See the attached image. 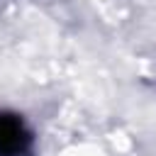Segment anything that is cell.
Wrapping results in <instances>:
<instances>
[{
  "mask_svg": "<svg viewBox=\"0 0 156 156\" xmlns=\"http://www.w3.org/2000/svg\"><path fill=\"white\" fill-rule=\"evenodd\" d=\"M29 146V132L17 115L0 112V156H22Z\"/></svg>",
  "mask_w": 156,
  "mask_h": 156,
  "instance_id": "cell-1",
  "label": "cell"
}]
</instances>
